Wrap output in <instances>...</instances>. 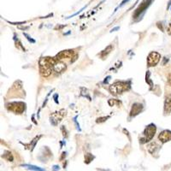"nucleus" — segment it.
Here are the masks:
<instances>
[{
	"label": "nucleus",
	"instance_id": "obj_1",
	"mask_svg": "<svg viewBox=\"0 0 171 171\" xmlns=\"http://www.w3.org/2000/svg\"><path fill=\"white\" fill-rule=\"evenodd\" d=\"M56 57H41L39 60V72L40 74L44 77H47L50 74H52V70H53V65L56 63Z\"/></svg>",
	"mask_w": 171,
	"mask_h": 171
},
{
	"label": "nucleus",
	"instance_id": "obj_2",
	"mask_svg": "<svg viewBox=\"0 0 171 171\" xmlns=\"http://www.w3.org/2000/svg\"><path fill=\"white\" fill-rule=\"evenodd\" d=\"M156 127L154 124H150L146 127V129L143 132V135L140 138V143L144 144L146 142L150 141L151 140H152V138L154 137L155 133H156Z\"/></svg>",
	"mask_w": 171,
	"mask_h": 171
},
{
	"label": "nucleus",
	"instance_id": "obj_3",
	"mask_svg": "<svg viewBox=\"0 0 171 171\" xmlns=\"http://www.w3.org/2000/svg\"><path fill=\"white\" fill-rule=\"evenodd\" d=\"M128 87H129V86L127 85V82L116 81L110 86L109 90L113 95H117V94L122 93L123 91H126V90L128 89Z\"/></svg>",
	"mask_w": 171,
	"mask_h": 171
},
{
	"label": "nucleus",
	"instance_id": "obj_4",
	"mask_svg": "<svg viewBox=\"0 0 171 171\" xmlns=\"http://www.w3.org/2000/svg\"><path fill=\"white\" fill-rule=\"evenodd\" d=\"M6 105L9 111L15 112V114H22L25 111V104L23 102H12Z\"/></svg>",
	"mask_w": 171,
	"mask_h": 171
},
{
	"label": "nucleus",
	"instance_id": "obj_5",
	"mask_svg": "<svg viewBox=\"0 0 171 171\" xmlns=\"http://www.w3.org/2000/svg\"><path fill=\"white\" fill-rule=\"evenodd\" d=\"M66 111L64 110H61L59 111H56L52 113L50 116V121L53 126H57L60 122L63 120V118L65 116Z\"/></svg>",
	"mask_w": 171,
	"mask_h": 171
},
{
	"label": "nucleus",
	"instance_id": "obj_6",
	"mask_svg": "<svg viewBox=\"0 0 171 171\" xmlns=\"http://www.w3.org/2000/svg\"><path fill=\"white\" fill-rule=\"evenodd\" d=\"M161 59V55L156 52H151L147 57V64L149 67L156 66Z\"/></svg>",
	"mask_w": 171,
	"mask_h": 171
},
{
	"label": "nucleus",
	"instance_id": "obj_7",
	"mask_svg": "<svg viewBox=\"0 0 171 171\" xmlns=\"http://www.w3.org/2000/svg\"><path fill=\"white\" fill-rule=\"evenodd\" d=\"M151 0H143V2L139 5V7L137 8V9H135V11H134V15H133L134 18L139 17L143 12H145L146 9L149 7V5L151 4Z\"/></svg>",
	"mask_w": 171,
	"mask_h": 171
},
{
	"label": "nucleus",
	"instance_id": "obj_8",
	"mask_svg": "<svg viewBox=\"0 0 171 171\" xmlns=\"http://www.w3.org/2000/svg\"><path fill=\"white\" fill-rule=\"evenodd\" d=\"M74 52L73 50H65V51H62L59 52L57 56H56V59L62 60L63 58H72L74 56Z\"/></svg>",
	"mask_w": 171,
	"mask_h": 171
},
{
	"label": "nucleus",
	"instance_id": "obj_9",
	"mask_svg": "<svg viewBox=\"0 0 171 171\" xmlns=\"http://www.w3.org/2000/svg\"><path fill=\"white\" fill-rule=\"evenodd\" d=\"M158 140L162 143H166L171 140V131L164 130L163 132H161L158 135Z\"/></svg>",
	"mask_w": 171,
	"mask_h": 171
},
{
	"label": "nucleus",
	"instance_id": "obj_10",
	"mask_svg": "<svg viewBox=\"0 0 171 171\" xmlns=\"http://www.w3.org/2000/svg\"><path fill=\"white\" fill-rule=\"evenodd\" d=\"M143 111V105L140 103H134L132 105V109H131V111H130V116L133 117L137 115H139L140 112Z\"/></svg>",
	"mask_w": 171,
	"mask_h": 171
},
{
	"label": "nucleus",
	"instance_id": "obj_11",
	"mask_svg": "<svg viewBox=\"0 0 171 171\" xmlns=\"http://www.w3.org/2000/svg\"><path fill=\"white\" fill-rule=\"evenodd\" d=\"M66 69V64L59 60L57 59L56 63L53 65V70H55L57 73H62Z\"/></svg>",
	"mask_w": 171,
	"mask_h": 171
},
{
	"label": "nucleus",
	"instance_id": "obj_12",
	"mask_svg": "<svg viewBox=\"0 0 171 171\" xmlns=\"http://www.w3.org/2000/svg\"><path fill=\"white\" fill-rule=\"evenodd\" d=\"M171 111V94L168 95L164 101V113L169 114Z\"/></svg>",
	"mask_w": 171,
	"mask_h": 171
},
{
	"label": "nucleus",
	"instance_id": "obj_13",
	"mask_svg": "<svg viewBox=\"0 0 171 171\" xmlns=\"http://www.w3.org/2000/svg\"><path fill=\"white\" fill-rule=\"evenodd\" d=\"M147 149H148V151L151 154L154 155L155 153H156L159 151L160 146L157 144H156V143H151L148 146V148Z\"/></svg>",
	"mask_w": 171,
	"mask_h": 171
},
{
	"label": "nucleus",
	"instance_id": "obj_14",
	"mask_svg": "<svg viewBox=\"0 0 171 171\" xmlns=\"http://www.w3.org/2000/svg\"><path fill=\"white\" fill-rule=\"evenodd\" d=\"M41 137H42L41 135H39V136H36V137H35V138H34V139L33 140V141L31 142V143H29L28 145H26V144H25V145L23 144V145H24V146H26L27 148L29 149L30 151H33V150L34 149V147H35V146H36L37 142L39 141V139H40Z\"/></svg>",
	"mask_w": 171,
	"mask_h": 171
},
{
	"label": "nucleus",
	"instance_id": "obj_15",
	"mask_svg": "<svg viewBox=\"0 0 171 171\" xmlns=\"http://www.w3.org/2000/svg\"><path fill=\"white\" fill-rule=\"evenodd\" d=\"M112 49H113V46H112V45H110L109 46H107L104 51L100 53V57H102V59H104V58L111 52Z\"/></svg>",
	"mask_w": 171,
	"mask_h": 171
},
{
	"label": "nucleus",
	"instance_id": "obj_16",
	"mask_svg": "<svg viewBox=\"0 0 171 171\" xmlns=\"http://www.w3.org/2000/svg\"><path fill=\"white\" fill-rule=\"evenodd\" d=\"M22 167H24V168H27L28 170H34V171H45L43 169L39 168V167H37V166H34V165H30V164H23L21 165Z\"/></svg>",
	"mask_w": 171,
	"mask_h": 171
},
{
	"label": "nucleus",
	"instance_id": "obj_17",
	"mask_svg": "<svg viewBox=\"0 0 171 171\" xmlns=\"http://www.w3.org/2000/svg\"><path fill=\"white\" fill-rule=\"evenodd\" d=\"M2 156H3L4 159H6L7 161H9V162H12V161H13V156H12V154H11L10 151H5L4 154Z\"/></svg>",
	"mask_w": 171,
	"mask_h": 171
},
{
	"label": "nucleus",
	"instance_id": "obj_18",
	"mask_svg": "<svg viewBox=\"0 0 171 171\" xmlns=\"http://www.w3.org/2000/svg\"><path fill=\"white\" fill-rule=\"evenodd\" d=\"M93 158H94V156H92V154H90V153L86 154V155H85V163L89 164V163H91V162L92 161Z\"/></svg>",
	"mask_w": 171,
	"mask_h": 171
},
{
	"label": "nucleus",
	"instance_id": "obj_19",
	"mask_svg": "<svg viewBox=\"0 0 171 171\" xmlns=\"http://www.w3.org/2000/svg\"><path fill=\"white\" fill-rule=\"evenodd\" d=\"M108 103L109 104L111 105V106H115L116 104H120L119 101H117V100H116V99H110L109 101H108Z\"/></svg>",
	"mask_w": 171,
	"mask_h": 171
},
{
	"label": "nucleus",
	"instance_id": "obj_20",
	"mask_svg": "<svg viewBox=\"0 0 171 171\" xmlns=\"http://www.w3.org/2000/svg\"><path fill=\"white\" fill-rule=\"evenodd\" d=\"M108 118H110V116H104V117H98L97 120H96V122L97 123H102V122H105L106 120L108 119Z\"/></svg>",
	"mask_w": 171,
	"mask_h": 171
},
{
	"label": "nucleus",
	"instance_id": "obj_21",
	"mask_svg": "<svg viewBox=\"0 0 171 171\" xmlns=\"http://www.w3.org/2000/svg\"><path fill=\"white\" fill-rule=\"evenodd\" d=\"M61 130H62V132H63V137L67 138L68 132H67V130H66V128H65V127L62 126V127H61Z\"/></svg>",
	"mask_w": 171,
	"mask_h": 171
},
{
	"label": "nucleus",
	"instance_id": "obj_22",
	"mask_svg": "<svg viewBox=\"0 0 171 171\" xmlns=\"http://www.w3.org/2000/svg\"><path fill=\"white\" fill-rule=\"evenodd\" d=\"M167 33H168L169 35H171V23H170L167 26Z\"/></svg>",
	"mask_w": 171,
	"mask_h": 171
},
{
	"label": "nucleus",
	"instance_id": "obj_23",
	"mask_svg": "<svg viewBox=\"0 0 171 171\" xmlns=\"http://www.w3.org/2000/svg\"><path fill=\"white\" fill-rule=\"evenodd\" d=\"M23 34H24V36H26V37H27V39L29 40L30 42H32V43H35V40H34V39H31V38H30L29 36L27 34V33H23Z\"/></svg>",
	"mask_w": 171,
	"mask_h": 171
},
{
	"label": "nucleus",
	"instance_id": "obj_24",
	"mask_svg": "<svg viewBox=\"0 0 171 171\" xmlns=\"http://www.w3.org/2000/svg\"><path fill=\"white\" fill-rule=\"evenodd\" d=\"M168 82H169V84L171 86V74H169V76H168Z\"/></svg>",
	"mask_w": 171,
	"mask_h": 171
},
{
	"label": "nucleus",
	"instance_id": "obj_25",
	"mask_svg": "<svg viewBox=\"0 0 171 171\" xmlns=\"http://www.w3.org/2000/svg\"><path fill=\"white\" fill-rule=\"evenodd\" d=\"M57 170H59V167H58V166H57V165H55V166L53 167V170L57 171Z\"/></svg>",
	"mask_w": 171,
	"mask_h": 171
},
{
	"label": "nucleus",
	"instance_id": "obj_26",
	"mask_svg": "<svg viewBox=\"0 0 171 171\" xmlns=\"http://www.w3.org/2000/svg\"><path fill=\"white\" fill-rule=\"evenodd\" d=\"M65 26H57L56 28H55V29H61V28H64Z\"/></svg>",
	"mask_w": 171,
	"mask_h": 171
},
{
	"label": "nucleus",
	"instance_id": "obj_27",
	"mask_svg": "<svg viewBox=\"0 0 171 171\" xmlns=\"http://www.w3.org/2000/svg\"><path fill=\"white\" fill-rule=\"evenodd\" d=\"M128 1H129V0H123V1L122 2V4H121V5H123V4H125L127 2H128Z\"/></svg>",
	"mask_w": 171,
	"mask_h": 171
},
{
	"label": "nucleus",
	"instance_id": "obj_28",
	"mask_svg": "<svg viewBox=\"0 0 171 171\" xmlns=\"http://www.w3.org/2000/svg\"><path fill=\"white\" fill-rule=\"evenodd\" d=\"M119 29V27H116V28H113V29L111 30V32H114V31H116V30Z\"/></svg>",
	"mask_w": 171,
	"mask_h": 171
}]
</instances>
